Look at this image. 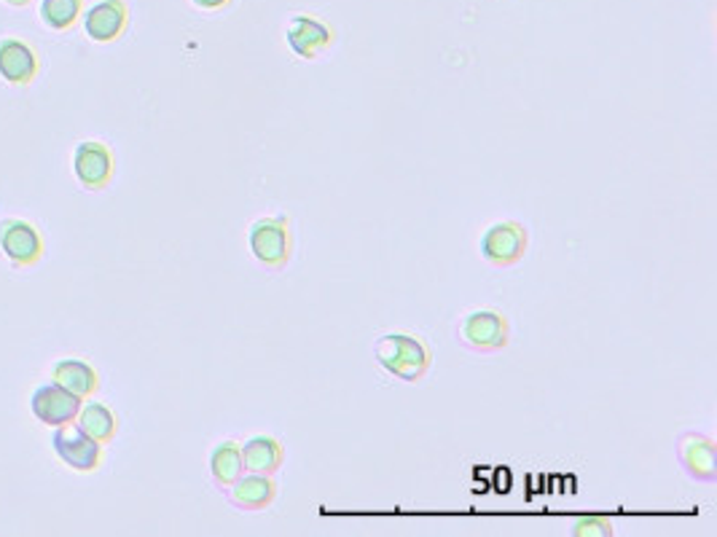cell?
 Returning <instances> with one entry per match:
<instances>
[{
	"mask_svg": "<svg viewBox=\"0 0 717 537\" xmlns=\"http://www.w3.org/2000/svg\"><path fill=\"white\" fill-rule=\"evenodd\" d=\"M373 358H377V363L382 365L388 374L395 376V380L412 384L425 380L427 369H431L433 363V355L425 341L401 331L379 336V339L373 341Z\"/></svg>",
	"mask_w": 717,
	"mask_h": 537,
	"instance_id": "cell-1",
	"label": "cell"
},
{
	"mask_svg": "<svg viewBox=\"0 0 717 537\" xmlns=\"http://www.w3.org/2000/svg\"><path fill=\"white\" fill-rule=\"evenodd\" d=\"M248 245L253 259L259 261L261 266L272 268V272H280V268L287 266L293 253L291 242V221L285 216L274 218H259L250 226Z\"/></svg>",
	"mask_w": 717,
	"mask_h": 537,
	"instance_id": "cell-2",
	"label": "cell"
},
{
	"mask_svg": "<svg viewBox=\"0 0 717 537\" xmlns=\"http://www.w3.org/2000/svg\"><path fill=\"white\" fill-rule=\"evenodd\" d=\"M481 259L487 264L506 268L519 264L526 253V229L517 221H498L489 226L478 242Z\"/></svg>",
	"mask_w": 717,
	"mask_h": 537,
	"instance_id": "cell-3",
	"label": "cell"
},
{
	"mask_svg": "<svg viewBox=\"0 0 717 537\" xmlns=\"http://www.w3.org/2000/svg\"><path fill=\"white\" fill-rule=\"evenodd\" d=\"M457 336L470 350L492 352L508 347L511 328H508L506 317L495 313V309H474V313H468L459 320Z\"/></svg>",
	"mask_w": 717,
	"mask_h": 537,
	"instance_id": "cell-4",
	"label": "cell"
},
{
	"mask_svg": "<svg viewBox=\"0 0 717 537\" xmlns=\"http://www.w3.org/2000/svg\"><path fill=\"white\" fill-rule=\"evenodd\" d=\"M52 447L67 468L78 473H95L102 462V443L89 438L78 425H59L52 436Z\"/></svg>",
	"mask_w": 717,
	"mask_h": 537,
	"instance_id": "cell-5",
	"label": "cell"
},
{
	"mask_svg": "<svg viewBox=\"0 0 717 537\" xmlns=\"http://www.w3.org/2000/svg\"><path fill=\"white\" fill-rule=\"evenodd\" d=\"M82 401L84 398L73 395L63 384L48 382L35 390L33 398H30V408H33V417L39 419V423L59 427L76 423L78 412H82Z\"/></svg>",
	"mask_w": 717,
	"mask_h": 537,
	"instance_id": "cell-6",
	"label": "cell"
},
{
	"mask_svg": "<svg viewBox=\"0 0 717 537\" xmlns=\"http://www.w3.org/2000/svg\"><path fill=\"white\" fill-rule=\"evenodd\" d=\"M0 248L14 266H35L44 259V237L22 218H9L0 223Z\"/></svg>",
	"mask_w": 717,
	"mask_h": 537,
	"instance_id": "cell-7",
	"label": "cell"
},
{
	"mask_svg": "<svg viewBox=\"0 0 717 537\" xmlns=\"http://www.w3.org/2000/svg\"><path fill=\"white\" fill-rule=\"evenodd\" d=\"M73 173L78 183L89 191H100L113 178V154L106 143L97 140H84L73 151Z\"/></svg>",
	"mask_w": 717,
	"mask_h": 537,
	"instance_id": "cell-8",
	"label": "cell"
},
{
	"mask_svg": "<svg viewBox=\"0 0 717 537\" xmlns=\"http://www.w3.org/2000/svg\"><path fill=\"white\" fill-rule=\"evenodd\" d=\"M677 460L691 479L713 484L717 481L715 441L704 432H683L677 438Z\"/></svg>",
	"mask_w": 717,
	"mask_h": 537,
	"instance_id": "cell-9",
	"label": "cell"
},
{
	"mask_svg": "<svg viewBox=\"0 0 717 537\" xmlns=\"http://www.w3.org/2000/svg\"><path fill=\"white\" fill-rule=\"evenodd\" d=\"M285 41L293 48V54L302 59H317L328 46H334L336 35L328 24H323L315 17L296 14L285 28Z\"/></svg>",
	"mask_w": 717,
	"mask_h": 537,
	"instance_id": "cell-10",
	"label": "cell"
},
{
	"mask_svg": "<svg viewBox=\"0 0 717 537\" xmlns=\"http://www.w3.org/2000/svg\"><path fill=\"white\" fill-rule=\"evenodd\" d=\"M130 24V9L124 0H100L84 17V28L95 44H113Z\"/></svg>",
	"mask_w": 717,
	"mask_h": 537,
	"instance_id": "cell-11",
	"label": "cell"
},
{
	"mask_svg": "<svg viewBox=\"0 0 717 537\" xmlns=\"http://www.w3.org/2000/svg\"><path fill=\"white\" fill-rule=\"evenodd\" d=\"M41 63L35 48L22 39L0 41V78H6L14 87H28L39 76Z\"/></svg>",
	"mask_w": 717,
	"mask_h": 537,
	"instance_id": "cell-12",
	"label": "cell"
},
{
	"mask_svg": "<svg viewBox=\"0 0 717 537\" xmlns=\"http://www.w3.org/2000/svg\"><path fill=\"white\" fill-rule=\"evenodd\" d=\"M226 490H229V503L242 511H261L278 497V484L272 481V475L263 473L239 475L235 484H229Z\"/></svg>",
	"mask_w": 717,
	"mask_h": 537,
	"instance_id": "cell-13",
	"label": "cell"
},
{
	"mask_svg": "<svg viewBox=\"0 0 717 537\" xmlns=\"http://www.w3.org/2000/svg\"><path fill=\"white\" fill-rule=\"evenodd\" d=\"M242 451V465L248 473H263L272 475L278 473L280 465L285 460L283 443L278 441L274 436H253L239 447Z\"/></svg>",
	"mask_w": 717,
	"mask_h": 537,
	"instance_id": "cell-14",
	"label": "cell"
},
{
	"mask_svg": "<svg viewBox=\"0 0 717 537\" xmlns=\"http://www.w3.org/2000/svg\"><path fill=\"white\" fill-rule=\"evenodd\" d=\"M52 380L63 384L65 390H70V393L78 395V398H91V395L97 393V387H100V376H97V371L91 369L87 360H78V358H65L59 360V363H54Z\"/></svg>",
	"mask_w": 717,
	"mask_h": 537,
	"instance_id": "cell-15",
	"label": "cell"
},
{
	"mask_svg": "<svg viewBox=\"0 0 717 537\" xmlns=\"http://www.w3.org/2000/svg\"><path fill=\"white\" fill-rule=\"evenodd\" d=\"M78 427L87 432L89 438H95L97 443H110L116 438V430H119V419L102 403H87L78 412Z\"/></svg>",
	"mask_w": 717,
	"mask_h": 537,
	"instance_id": "cell-16",
	"label": "cell"
},
{
	"mask_svg": "<svg viewBox=\"0 0 717 537\" xmlns=\"http://www.w3.org/2000/svg\"><path fill=\"white\" fill-rule=\"evenodd\" d=\"M210 473H213V481H216L220 490H226L229 484H235L239 475L245 473L242 451H239V443L224 441V443H218L216 449H213Z\"/></svg>",
	"mask_w": 717,
	"mask_h": 537,
	"instance_id": "cell-17",
	"label": "cell"
},
{
	"mask_svg": "<svg viewBox=\"0 0 717 537\" xmlns=\"http://www.w3.org/2000/svg\"><path fill=\"white\" fill-rule=\"evenodd\" d=\"M39 14L46 28L70 30L84 14V0H44Z\"/></svg>",
	"mask_w": 717,
	"mask_h": 537,
	"instance_id": "cell-18",
	"label": "cell"
},
{
	"mask_svg": "<svg viewBox=\"0 0 717 537\" xmlns=\"http://www.w3.org/2000/svg\"><path fill=\"white\" fill-rule=\"evenodd\" d=\"M573 535L575 537H612L616 535V529H612V524L605 516H584L575 522Z\"/></svg>",
	"mask_w": 717,
	"mask_h": 537,
	"instance_id": "cell-19",
	"label": "cell"
},
{
	"mask_svg": "<svg viewBox=\"0 0 717 537\" xmlns=\"http://www.w3.org/2000/svg\"><path fill=\"white\" fill-rule=\"evenodd\" d=\"M192 3L202 11H220V9H226L231 0H192Z\"/></svg>",
	"mask_w": 717,
	"mask_h": 537,
	"instance_id": "cell-20",
	"label": "cell"
},
{
	"mask_svg": "<svg viewBox=\"0 0 717 537\" xmlns=\"http://www.w3.org/2000/svg\"><path fill=\"white\" fill-rule=\"evenodd\" d=\"M6 3H9V6H28L30 0H6Z\"/></svg>",
	"mask_w": 717,
	"mask_h": 537,
	"instance_id": "cell-21",
	"label": "cell"
}]
</instances>
